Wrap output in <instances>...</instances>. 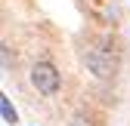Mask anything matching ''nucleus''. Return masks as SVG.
Masks as SVG:
<instances>
[{"instance_id": "1", "label": "nucleus", "mask_w": 130, "mask_h": 126, "mask_svg": "<svg viewBox=\"0 0 130 126\" xmlns=\"http://www.w3.org/2000/svg\"><path fill=\"white\" fill-rule=\"evenodd\" d=\"M31 83H34L37 92H43V96H53V92H59L62 77H59V71L50 65V61H37V65L31 68Z\"/></svg>"}, {"instance_id": "2", "label": "nucleus", "mask_w": 130, "mask_h": 126, "mask_svg": "<svg viewBox=\"0 0 130 126\" xmlns=\"http://www.w3.org/2000/svg\"><path fill=\"white\" fill-rule=\"evenodd\" d=\"M87 68L96 77H111V71H115V55H111L105 46H93V49H87Z\"/></svg>"}, {"instance_id": "3", "label": "nucleus", "mask_w": 130, "mask_h": 126, "mask_svg": "<svg viewBox=\"0 0 130 126\" xmlns=\"http://www.w3.org/2000/svg\"><path fill=\"white\" fill-rule=\"evenodd\" d=\"M0 111H3V120L6 123H15V111H12V105H9L6 96H0Z\"/></svg>"}]
</instances>
